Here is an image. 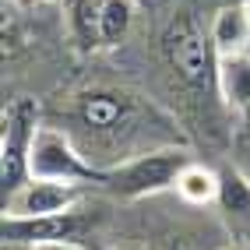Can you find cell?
Listing matches in <instances>:
<instances>
[{"instance_id": "obj_1", "label": "cell", "mask_w": 250, "mask_h": 250, "mask_svg": "<svg viewBox=\"0 0 250 250\" xmlns=\"http://www.w3.org/2000/svg\"><path fill=\"white\" fill-rule=\"evenodd\" d=\"M63 130L85 152L92 166L109 173L152 148L187 145V134L169 113L127 88H85L63 113Z\"/></svg>"}, {"instance_id": "obj_2", "label": "cell", "mask_w": 250, "mask_h": 250, "mask_svg": "<svg viewBox=\"0 0 250 250\" xmlns=\"http://www.w3.org/2000/svg\"><path fill=\"white\" fill-rule=\"evenodd\" d=\"M159 57L173 88L201 106H226L219 95V49L211 39V21H201L194 7H173L159 28Z\"/></svg>"}, {"instance_id": "obj_3", "label": "cell", "mask_w": 250, "mask_h": 250, "mask_svg": "<svg viewBox=\"0 0 250 250\" xmlns=\"http://www.w3.org/2000/svg\"><path fill=\"white\" fill-rule=\"evenodd\" d=\"M194 162V152L187 145H166L152 148L130 162H120L106 173V183L99 190H106L116 201H148L166 190L176 187V176L183 173V166Z\"/></svg>"}, {"instance_id": "obj_4", "label": "cell", "mask_w": 250, "mask_h": 250, "mask_svg": "<svg viewBox=\"0 0 250 250\" xmlns=\"http://www.w3.org/2000/svg\"><path fill=\"white\" fill-rule=\"evenodd\" d=\"M103 219V205H92L88 197L81 205L57 211V215H4V240L28 243V247H88L92 232Z\"/></svg>"}, {"instance_id": "obj_5", "label": "cell", "mask_w": 250, "mask_h": 250, "mask_svg": "<svg viewBox=\"0 0 250 250\" xmlns=\"http://www.w3.org/2000/svg\"><path fill=\"white\" fill-rule=\"evenodd\" d=\"M0 187H4V201L32 176L28 159L32 145L42 127V106L32 95H18L4 106V120H0Z\"/></svg>"}, {"instance_id": "obj_6", "label": "cell", "mask_w": 250, "mask_h": 250, "mask_svg": "<svg viewBox=\"0 0 250 250\" xmlns=\"http://www.w3.org/2000/svg\"><path fill=\"white\" fill-rule=\"evenodd\" d=\"M28 173L42 180H60V183H78V187H103L106 173L85 159V152L74 145V138L57 124H42L36 145H32Z\"/></svg>"}, {"instance_id": "obj_7", "label": "cell", "mask_w": 250, "mask_h": 250, "mask_svg": "<svg viewBox=\"0 0 250 250\" xmlns=\"http://www.w3.org/2000/svg\"><path fill=\"white\" fill-rule=\"evenodd\" d=\"M92 190H99V187H78V183L28 176L4 201V215H57V211H67V208L81 205Z\"/></svg>"}, {"instance_id": "obj_8", "label": "cell", "mask_w": 250, "mask_h": 250, "mask_svg": "<svg viewBox=\"0 0 250 250\" xmlns=\"http://www.w3.org/2000/svg\"><path fill=\"white\" fill-rule=\"evenodd\" d=\"M219 222L226 226L229 240H250V173L236 162L219 169Z\"/></svg>"}, {"instance_id": "obj_9", "label": "cell", "mask_w": 250, "mask_h": 250, "mask_svg": "<svg viewBox=\"0 0 250 250\" xmlns=\"http://www.w3.org/2000/svg\"><path fill=\"white\" fill-rule=\"evenodd\" d=\"M211 39L219 57H232V53H250V4H222L211 14Z\"/></svg>"}, {"instance_id": "obj_10", "label": "cell", "mask_w": 250, "mask_h": 250, "mask_svg": "<svg viewBox=\"0 0 250 250\" xmlns=\"http://www.w3.org/2000/svg\"><path fill=\"white\" fill-rule=\"evenodd\" d=\"M219 95L236 120L250 116V53H232L219 60Z\"/></svg>"}, {"instance_id": "obj_11", "label": "cell", "mask_w": 250, "mask_h": 250, "mask_svg": "<svg viewBox=\"0 0 250 250\" xmlns=\"http://www.w3.org/2000/svg\"><path fill=\"white\" fill-rule=\"evenodd\" d=\"M67 25L78 53H103V7L106 0H67Z\"/></svg>"}, {"instance_id": "obj_12", "label": "cell", "mask_w": 250, "mask_h": 250, "mask_svg": "<svg viewBox=\"0 0 250 250\" xmlns=\"http://www.w3.org/2000/svg\"><path fill=\"white\" fill-rule=\"evenodd\" d=\"M176 197L180 205L187 208H208L219 201V169H211V166L205 162H187L183 166V173L176 176Z\"/></svg>"}, {"instance_id": "obj_13", "label": "cell", "mask_w": 250, "mask_h": 250, "mask_svg": "<svg viewBox=\"0 0 250 250\" xmlns=\"http://www.w3.org/2000/svg\"><path fill=\"white\" fill-rule=\"evenodd\" d=\"M138 18V0H106L103 7V49H120L134 28Z\"/></svg>"}, {"instance_id": "obj_14", "label": "cell", "mask_w": 250, "mask_h": 250, "mask_svg": "<svg viewBox=\"0 0 250 250\" xmlns=\"http://www.w3.org/2000/svg\"><path fill=\"white\" fill-rule=\"evenodd\" d=\"M219 250H250V240H229V243L219 247Z\"/></svg>"}, {"instance_id": "obj_15", "label": "cell", "mask_w": 250, "mask_h": 250, "mask_svg": "<svg viewBox=\"0 0 250 250\" xmlns=\"http://www.w3.org/2000/svg\"><path fill=\"white\" fill-rule=\"evenodd\" d=\"M4 250H36V247H28V243H11V240H4Z\"/></svg>"}, {"instance_id": "obj_16", "label": "cell", "mask_w": 250, "mask_h": 250, "mask_svg": "<svg viewBox=\"0 0 250 250\" xmlns=\"http://www.w3.org/2000/svg\"><path fill=\"white\" fill-rule=\"evenodd\" d=\"M39 250H88V247H39Z\"/></svg>"}, {"instance_id": "obj_17", "label": "cell", "mask_w": 250, "mask_h": 250, "mask_svg": "<svg viewBox=\"0 0 250 250\" xmlns=\"http://www.w3.org/2000/svg\"><path fill=\"white\" fill-rule=\"evenodd\" d=\"M28 4H67V0H28Z\"/></svg>"}, {"instance_id": "obj_18", "label": "cell", "mask_w": 250, "mask_h": 250, "mask_svg": "<svg viewBox=\"0 0 250 250\" xmlns=\"http://www.w3.org/2000/svg\"><path fill=\"white\" fill-rule=\"evenodd\" d=\"M240 120H243V127H247V138H250V116H240Z\"/></svg>"}, {"instance_id": "obj_19", "label": "cell", "mask_w": 250, "mask_h": 250, "mask_svg": "<svg viewBox=\"0 0 250 250\" xmlns=\"http://www.w3.org/2000/svg\"><path fill=\"white\" fill-rule=\"evenodd\" d=\"M113 250H145V247H113Z\"/></svg>"}, {"instance_id": "obj_20", "label": "cell", "mask_w": 250, "mask_h": 250, "mask_svg": "<svg viewBox=\"0 0 250 250\" xmlns=\"http://www.w3.org/2000/svg\"><path fill=\"white\" fill-rule=\"evenodd\" d=\"M247 4H250V0H247Z\"/></svg>"}]
</instances>
